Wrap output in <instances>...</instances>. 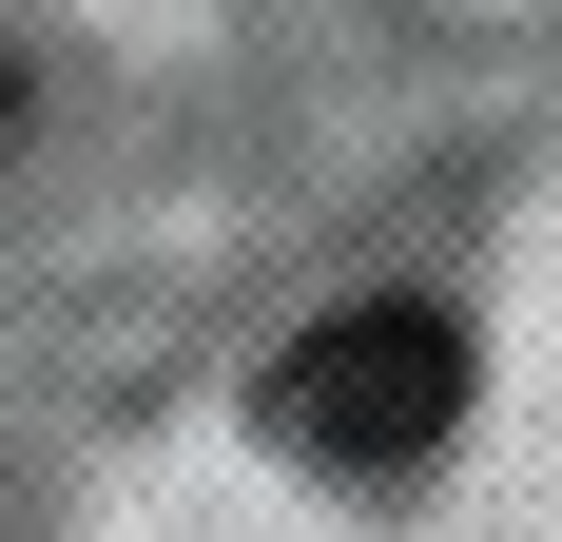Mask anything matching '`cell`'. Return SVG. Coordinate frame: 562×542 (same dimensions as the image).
<instances>
[{
  "label": "cell",
  "instance_id": "cell-1",
  "mask_svg": "<svg viewBox=\"0 0 562 542\" xmlns=\"http://www.w3.org/2000/svg\"><path fill=\"white\" fill-rule=\"evenodd\" d=\"M272 387H291V445H311V465H407V445H447V407H465V329L447 310H330Z\"/></svg>",
  "mask_w": 562,
  "mask_h": 542
}]
</instances>
